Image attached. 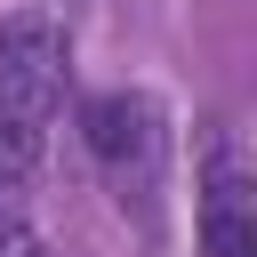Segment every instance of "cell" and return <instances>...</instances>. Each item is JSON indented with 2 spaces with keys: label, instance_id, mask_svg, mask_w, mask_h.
Returning a JSON list of instances; mask_svg holds the SVG:
<instances>
[{
  "label": "cell",
  "instance_id": "5b68a950",
  "mask_svg": "<svg viewBox=\"0 0 257 257\" xmlns=\"http://www.w3.org/2000/svg\"><path fill=\"white\" fill-rule=\"evenodd\" d=\"M0 193H8V185H0Z\"/></svg>",
  "mask_w": 257,
  "mask_h": 257
},
{
  "label": "cell",
  "instance_id": "7a4b0ae2",
  "mask_svg": "<svg viewBox=\"0 0 257 257\" xmlns=\"http://www.w3.org/2000/svg\"><path fill=\"white\" fill-rule=\"evenodd\" d=\"M80 137H88L104 185L120 193V209L137 201L153 217V193H161V169H169V112L145 88H104V96L80 104Z\"/></svg>",
  "mask_w": 257,
  "mask_h": 257
},
{
  "label": "cell",
  "instance_id": "3957f363",
  "mask_svg": "<svg viewBox=\"0 0 257 257\" xmlns=\"http://www.w3.org/2000/svg\"><path fill=\"white\" fill-rule=\"evenodd\" d=\"M201 257H257V193L233 128H209L201 153Z\"/></svg>",
  "mask_w": 257,
  "mask_h": 257
},
{
  "label": "cell",
  "instance_id": "277c9868",
  "mask_svg": "<svg viewBox=\"0 0 257 257\" xmlns=\"http://www.w3.org/2000/svg\"><path fill=\"white\" fill-rule=\"evenodd\" d=\"M0 257H40V241H32V225L0 201Z\"/></svg>",
  "mask_w": 257,
  "mask_h": 257
},
{
  "label": "cell",
  "instance_id": "6da1fadb",
  "mask_svg": "<svg viewBox=\"0 0 257 257\" xmlns=\"http://www.w3.org/2000/svg\"><path fill=\"white\" fill-rule=\"evenodd\" d=\"M64 112V32L40 8L0 16V185L32 177Z\"/></svg>",
  "mask_w": 257,
  "mask_h": 257
}]
</instances>
